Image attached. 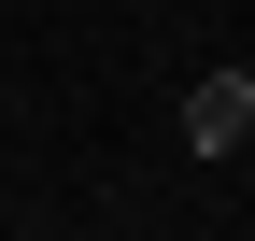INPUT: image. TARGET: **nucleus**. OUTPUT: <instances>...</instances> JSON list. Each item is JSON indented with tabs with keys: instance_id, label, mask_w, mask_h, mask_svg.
Here are the masks:
<instances>
[{
	"instance_id": "1",
	"label": "nucleus",
	"mask_w": 255,
	"mask_h": 241,
	"mask_svg": "<svg viewBox=\"0 0 255 241\" xmlns=\"http://www.w3.org/2000/svg\"><path fill=\"white\" fill-rule=\"evenodd\" d=\"M241 142H255V57L184 85V156H241Z\"/></svg>"
}]
</instances>
